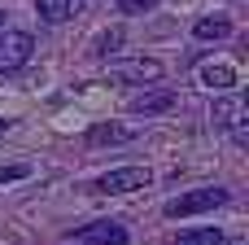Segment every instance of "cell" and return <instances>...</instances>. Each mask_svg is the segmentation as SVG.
<instances>
[{
    "mask_svg": "<svg viewBox=\"0 0 249 245\" xmlns=\"http://www.w3.org/2000/svg\"><path fill=\"white\" fill-rule=\"evenodd\" d=\"M171 105H175V92H171V88H149V92H140V96L127 101V110H131V114H144V118H149V114H166Z\"/></svg>",
    "mask_w": 249,
    "mask_h": 245,
    "instance_id": "7",
    "label": "cell"
},
{
    "mask_svg": "<svg viewBox=\"0 0 249 245\" xmlns=\"http://www.w3.org/2000/svg\"><path fill=\"white\" fill-rule=\"evenodd\" d=\"M210 123H214V127H232V132H236V140L245 145V127H241V96L219 92V101H214V110H210Z\"/></svg>",
    "mask_w": 249,
    "mask_h": 245,
    "instance_id": "6",
    "label": "cell"
},
{
    "mask_svg": "<svg viewBox=\"0 0 249 245\" xmlns=\"http://www.w3.org/2000/svg\"><path fill=\"white\" fill-rule=\"evenodd\" d=\"M0 26H4V13H0Z\"/></svg>",
    "mask_w": 249,
    "mask_h": 245,
    "instance_id": "17",
    "label": "cell"
},
{
    "mask_svg": "<svg viewBox=\"0 0 249 245\" xmlns=\"http://www.w3.org/2000/svg\"><path fill=\"white\" fill-rule=\"evenodd\" d=\"M74 241H79V245H127V228L114 224V219H96V224L79 228Z\"/></svg>",
    "mask_w": 249,
    "mask_h": 245,
    "instance_id": "5",
    "label": "cell"
},
{
    "mask_svg": "<svg viewBox=\"0 0 249 245\" xmlns=\"http://www.w3.org/2000/svg\"><path fill=\"white\" fill-rule=\"evenodd\" d=\"M109 75H114L118 83H153V79H162V61H158V57H127V61H118Z\"/></svg>",
    "mask_w": 249,
    "mask_h": 245,
    "instance_id": "4",
    "label": "cell"
},
{
    "mask_svg": "<svg viewBox=\"0 0 249 245\" xmlns=\"http://www.w3.org/2000/svg\"><path fill=\"white\" fill-rule=\"evenodd\" d=\"M193 35L197 39H228L232 35V18H197L193 22Z\"/></svg>",
    "mask_w": 249,
    "mask_h": 245,
    "instance_id": "9",
    "label": "cell"
},
{
    "mask_svg": "<svg viewBox=\"0 0 249 245\" xmlns=\"http://www.w3.org/2000/svg\"><path fill=\"white\" fill-rule=\"evenodd\" d=\"M118 48H123V26L101 31V35H96V44H92V57H109V53H118Z\"/></svg>",
    "mask_w": 249,
    "mask_h": 245,
    "instance_id": "13",
    "label": "cell"
},
{
    "mask_svg": "<svg viewBox=\"0 0 249 245\" xmlns=\"http://www.w3.org/2000/svg\"><path fill=\"white\" fill-rule=\"evenodd\" d=\"M153 4H158V0H118V13H127V18H131V13H149Z\"/></svg>",
    "mask_w": 249,
    "mask_h": 245,
    "instance_id": "14",
    "label": "cell"
},
{
    "mask_svg": "<svg viewBox=\"0 0 249 245\" xmlns=\"http://www.w3.org/2000/svg\"><path fill=\"white\" fill-rule=\"evenodd\" d=\"M35 13H39L48 26H57V22H66V18L74 13V0H35Z\"/></svg>",
    "mask_w": 249,
    "mask_h": 245,
    "instance_id": "10",
    "label": "cell"
},
{
    "mask_svg": "<svg viewBox=\"0 0 249 245\" xmlns=\"http://www.w3.org/2000/svg\"><path fill=\"white\" fill-rule=\"evenodd\" d=\"M153 184V171L149 167H114V171H105L96 184H92V193H101V197H123V193H144Z\"/></svg>",
    "mask_w": 249,
    "mask_h": 245,
    "instance_id": "1",
    "label": "cell"
},
{
    "mask_svg": "<svg viewBox=\"0 0 249 245\" xmlns=\"http://www.w3.org/2000/svg\"><path fill=\"white\" fill-rule=\"evenodd\" d=\"M201 88H210V92H232L236 88V70L232 66H201Z\"/></svg>",
    "mask_w": 249,
    "mask_h": 245,
    "instance_id": "8",
    "label": "cell"
},
{
    "mask_svg": "<svg viewBox=\"0 0 249 245\" xmlns=\"http://www.w3.org/2000/svg\"><path fill=\"white\" fill-rule=\"evenodd\" d=\"M31 175V167H0V184H9V180H26Z\"/></svg>",
    "mask_w": 249,
    "mask_h": 245,
    "instance_id": "15",
    "label": "cell"
},
{
    "mask_svg": "<svg viewBox=\"0 0 249 245\" xmlns=\"http://www.w3.org/2000/svg\"><path fill=\"white\" fill-rule=\"evenodd\" d=\"M232 193L228 188H193V193H179L175 202H166V219H188V215H206V210H219L228 206Z\"/></svg>",
    "mask_w": 249,
    "mask_h": 245,
    "instance_id": "2",
    "label": "cell"
},
{
    "mask_svg": "<svg viewBox=\"0 0 249 245\" xmlns=\"http://www.w3.org/2000/svg\"><path fill=\"white\" fill-rule=\"evenodd\" d=\"M9 127H13V123H9V118H0V136H4V132H9Z\"/></svg>",
    "mask_w": 249,
    "mask_h": 245,
    "instance_id": "16",
    "label": "cell"
},
{
    "mask_svg": "<svg viewBox=\"0 0 249 245\" xmlns=\"http://www.w3.org/2000/svg\"><path fill=\"white\" fill-rule=\"evenodd\" d=\"M131 136H136L131 127H105V123H96V127L88 132L92 145H123V140H131Z\"/></svg>",
    "mask_w": 249,
    "mask_h": 245,
    "instance_id": "11",
    "label": "cell"
},
{
    "mask_svg": "<svg viewBox=\"0 0 249 245\" xmlns=\"http://www.w3.org/2000/svg\"><path fill=\"white\" fill-rule=\"evenodd\" d=\"M175 245H223V232L219 228H188L175 237Z\"/></svg>",
    "mask_w": 249,
    "mask_h": 245,
    "instance_id": "12",
    "label": "cell"
},
{
    "mask_svg": "<svg viewBox=\"0 0 249 245\" xmlns=\"http://www.w3.org/2000/svg\"><path fill=\"white\" fill-rule=\"evenodd\" d=\"M31 53H35V39H31L26 31H4V35H0V75L22 70V66L31 61Z\"/></svg>",
    "mask_w": 249,
    "mask_h": 245,
    "instance_id": "3",
    "label": "cell"
}]
</instances>
